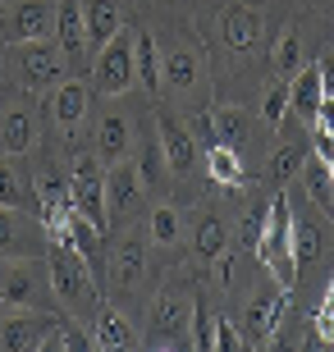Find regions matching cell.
Returning a JSON list of instances; mask_svg holds the SVG:
<instances>
[{
	"label": "cell",
	"instance_id": "1",
	"mask_svg": "<svg viewBox=\"0 0 334 352\" xmlns=\"http://www.w3.org/2000/svg\"><path fill=\"white\" fill-rule=\"evenodd\" d=\"M202 28L211 37L206 46L216 55V87L261 65L266 14L252 10V0H211V14H202Z\"/></svg>",
	"mask_w": 334,
	"mask_h": 352
},
{
	"label": "cell",
	"instance_id": "2",
	"mask_svg": "<svg viewBox=\"0 0 334 352\" xmlns=\"http://www.w3.org/2000/svg\"><path fill=\"white\" fill-rule=\"evenodd\" d=\"M46 274H51V298L65 307L69 316H87L101 307V279L92 274V265L65 243H46Z\"/></svg>",
	"mask_w": 334,
	"mask_h": 352
},
{
	"label": "cell",
	"instance_id": "3",
	"mask_svg": "<svg viewBox=\"0 0 334 352\" xmlns=\"http://www.w3.org/2000/svg\"><path fill=\"white\" fill-rule=\"evenodd\" d=\"M5 69L19 91H51L55 82L69 78V60L51 37L41 41H14L5 51Z\"/></svg>",
	"mask_w": 334,
	"mask_h": 352
},
{
	"label": "cell",
	"instance_id": "4",
	"mask_svg": "<svg viewBox=\"0 0 334 352\" xmlns=\"http://www.w3.org/2000/svg\"><path fill=\"white\" fill-rule=\"evenodd\" d=\"M257 261L266 265V274L275 279V284L293 293V284H298V261H293V206H289V197H284V192L270 197L266 234H261V243H257Z\"/></svg>",
	"mask_w": 334,
	"mask_h": 352
},
{
	"label": "cell",
	"instance_id": "5",
	"mask_svg": "<svg viewBox=\"0 0 334 352\" xmlns=\"http://www.w3.org/2000/svg\"><path fill=\"white\" fill-rule=\"evenodd\" d=\"M193 307H197V298H188L179 288H160L147 302V343L152 348H188Z\"/></svg>",
	"mask_w": 334,
	"mask_h": 352
},
{
	"label": "cell",
	"instance_id": "6",
	"mask_svg": "<svg viewBox=\"0 0 334 352\" xmlns=\"http://www.w3.org/2000/svg\"><path fill=\"white\" fill-rule=\"evenodd\" d=\"M69 201L78 215H87L92 224L110 229V210H105V160L96 151H83L69 165Z\"/></svg>",
	"mask_w": 334,
	"mask_h": 352
},
{
	"label": "cell",
	"instance_id": "7",
	"mask_svg": "<svg viewBox=\"0 0 334 352\" xmlns=\"http://www.w3.org/2000/svg\"><path fill=\"white\" fill-rule=\"evenodd\" d=\"M156 142L165 156V170L174 179H193L202 170V146H197L193 124H183L174 110H156Z\"/></svg>",
	"mask_w": 334,
	"mask_h": 352
},
{
	"label": "cell",
	"instance_id": "8",
	"mask_svg": "<svg viewBox=\"0 0 334 352\" xmlns=\"http://www.w3.org/2000/svg\"><path fill=\"white\" fill-rule=\"evenodd\" d=\"M129 87H138V74H133V32L119 28L115 37L96 51V60H92V91L124 96Z\"/></svg>",
	"mask_w": 334,
	"mask_h": 352
},
{
	"label": "cell",
	"instance_id": "9",
	"mask_svg": "<svg viewBox=\"0 0 334 352\" xmlns=\"http://www.w3.org/2000/svg\"><path fill=\"white\" fill-rule=\"evenodd\" d=\"M46 138V124H41V110L28 96H14V101L0 105V151L5 156H32Z\"/></svg>",
	"mask_w": 334,
	"mask_h": 352
},
{
	"label": "cell",
	"instance_id": "10",
	"mask_svg": "<svg viewBox=\"0 0 334 352\" xmlns=\"http://www.w3.org/2000/svg\"><path fill=\"white\" fill-rule=\"evenodd\" d=\"M46 293H51V274L37 265V256L0 261V302L5 307H41Z\"/></svg>",
	"mask_w": 334,
	"mask_h": 352
},
{
	"label": "cell",
	"instance_id": "11",
	"mask_svg": "<svg viewBox=\"0 0 334 352\" xmlns=\"http://www.w3.org/2000/svg\"><path fill=\"white\" fill-rule=\"evenodd\" d=\"M55 325L60 320L51 311H41V307H5L0 311V348L5 352H37V348H46Z\"/></svg>",
	"mask_w": 334,
	"mask_h": 352
},
{
	"label": "cell",
	"instance_id": "12",
	"mask_svg": "<svg viewBox=\"0 0 334 352\" xmlns=\"http://www.w3.org/2000/svg\"><path fill=\"white\" fill-rule=\"evenodd\" d=\"M284 293H289V288H280L270 274H266V284L252 288V298H247V307H243V320H238L247 348L270 343V334L280 329V316H284V307H289V298H284Z\"/></svg>",
	"mask_w": 334,
	"mask_h": 352
},
{
	"label": "cell",
	"instance_id": "13",
	"mask_svg": "<svg viewBox=\"0 0 334 352\" xmlns=\"http://www.w3.org/2000/svg\"><path fill=\"white\" fill-rule=\"evenodd\" d=\"M206 82V60H202V46L193 41H174L165 55H160V87L174 91L179 101H193Z\"/></svg>",
	"mask_w": 334,
	"mask_h": 352
},
{
	"label": "cell",
	"instance_id": "14",
	"mask_svg": "<svg viewBox=\"0 0 334 352\" xmlns=\"http://www.w3.org/2000/svg\"><path fill=\"white\" fill-rule=\"evenodd\" d=\"M55 37V0H10V10L0 14V41H41Z\"/></svg>",
	"mask_w": 334,
	"mask_h": 352
},
{
	"label": "cell",
	"instance_id": "15",
	"mask_svg": "<svg viewBox=\"0 0 334 352\" xmlns=\"http://www.w3.org/2000/svg\"><path fill=\"white\" fill-rule=\"evenodd\" d=\"M105 284L119 293H138L147 284V229H133L105 252Z\"/></svg>",
	"mask_w": 334,
	"mask_h": 352
},
{
	"label": "cell",
	"instance_id": "16",
	"mask_svg": "<svg viewBox=\"0 0 334 352\" xmlns=\"http://www.w3.org/2000/svg\"><path fill=\"white\" fill-rule=\"evenodd\" d=\"M10 256H46V229L32 210L0 206V261Z\"/></svg>",
	"mask_w": 334,
	"mask_h": 352
},
{
	"label": "cell",
	"instance_id": "17",
	"mask_svg": "<svg viewBox=\"0 0 334 352\" xmlns=\"http://www.w3.org/2000/svg\"><path fill=\"white\" fill-rule=\"evenodd\" d=\"M206 142H225L233 146V151H243L247 142H252V115H247L243 105H211V110H202V119H197V129Z\"/></svg>",
	"mask_w": 334,
	"mask_h": 352
},
{
	"label": "cell",
	"instance_id": "18",
	"mask_svg": "<svg viewBox=\"0 0 334 352\" xmlns=\"http://www.w3.org/2000/svg\"><path fill=\"white\" fill-rule=\"evenodd\" d=\"M142 197H147V183H142V174H138L133 160L105 165V210H110V220H129V215H138Z\"/></svg>",
	"mask_w": 334,
	"mask_h": 352
},
{
	"label": "cell",
	"instance_id": "19",
	"mask_svg": "<svg viewBox=\"0 0 334 352\" xmlns=\"http://www.w3.org/2000/svg\"><path fill=\"white\" fill-rule=\"evenodd\" d=\"M87 101H92V87H87V82L65 78V82H55L51 96H46V115H51V124L65 133V138H74L78 124L87 119Z\"/></svg>",
	"mask_w": 334,
	"mask_h": 352
},
{
	"label": "cell",
	"instance_id": "20",
	"mask_svg": "<svg viewBox=\"0 0 334 352\" xmlns=\"http://www.w3.org/2000/svg\"><path fill=\"white\" fill-rule=\"evenodd\" d=\"M92 151L105 160V165H115V160H129L133 156V119L124 110H110V115L96 119V129H92Z\"/></svg>",
	"mask_w": 334,
	"mask_h": 352
},
{
	"label": "cell",
	"instance_id": "21",
	"mask_svg": "<svg viewBox=\"0 0 334 352\" xmlns=\"http://www.w3.org/2000/svg\"><path fill=\"white\" fill-rule=\"evenodd\" d=\"M55 46L65 51L69 65L87 60V28H83V0H55Z\"/></svg>",
	"mask_w": 334,
	"mask_h": 352
},
{
	"label": "cell",
	"instance_id": "22",
	"mask_svg": "<svg viewBox=\"0 0 334 352\" xmlns=\"http://www.w3.org/2000/svg\"><path fill=\"white\" fill-rule=\"evenodd\" d=\"M202 165H206V179L211 183H220V188H247V165H243V151H233V146H225V142H206L202 146Z\"/></svg>",
	"mask_w": 334,
	"mask_h": 352
},
{
	"label": "cell",
	"instance_id": "23",
	"mask_svg": "<svg viewBox=\"0 0 334 352\" xmlns=\"http://www.w3.org/2000/svg\"><path fill=\"white\" fill-rule=\"evenodd\" d=\"M188 243H193L197 261H216L220 252L229 248V224H225V215H220L216 206H202L193 215V234H188Z\"/></svg>",
	"mask_w": 334,
	"mask_h": 352
},
{
	"label": "cell",
	"instance_id": "24",
	"mask_svg": "<svg viewBox=\"0 0 334 352\" xmlns=\"http://www.w3.org/2000/svg\"><path fill=\"white\" fill-rule=\"evenodd\" d=\"M92 343L96 348H142V339H138V329L129 325V316L124 311H115V307H96L92 311Z\"/></svg>",
	"mask_w": 334,
	"mask_h": 352
},
{
	"label": "cell",
	"instance_id": "25",
	"mask_svg": "<svg viewBox=\"0 0 334 352\" xmlns=\"http://www.w3.org/2000/svg\"><path fill=\"white\" fill-rule=\"evenodd\" d=\"M325 101V87H321V74L316 69H298L293 74V87H289V115L307 129V124H316V110H321Z\"/></svg>",
	"mask_w": 334,
	"mask_h": 352
},
{
	"label": "cell",
	"instance_id": "26",
	"mask_svg": "<svg viewBox=\"0 0 334 352\" xmlns=\"http://www.w3.org/2000/svg\"><path fill=\"white\" fill-rule=\"evenodd\" d=\"M83 28H87V51H101L105 41L124 28L119 0H87V5H83Z\"/></svg>",
	"mask_w": 334,
	"mask_h": 352
},
{
	"label": "cell",
	"instance_id": "27",
	"mask_svg": "<svg viewBox=\"0 0 334 352\" xmlns=\"http://www.w3.org/2000/svg\"><path fill=\"white\" fill-rule=\"evenodd\" d=\"M147 243H152L156 252H174L183 243V215L174 201H156L152 210H147Z\"/></svg>",
	"mask_w": 334,
	"mask_h": 352
},
{
	"label": "cell",
	"instance_id": "28",
	"mask_svg": "<svg viewBox=\"0 0 334 352\" xmlns=\"http://www.w3.org/2000/svg\"><path fill=\"white\" fill-rule=\"evenodd\" d=\"M0 206H19L37 215V192H32V179L19 170V156H5L0 151Z\"/></svg>",
	"mask_w": 334,
	"mask_h": 352
},
{
	"label": "cell",
	"instance_id": "29",
	"mask_svg": "<svg viewBox=\"0 0 334 352\" xmlns=\"http://www.w3.org/2000/svg\"><path fill=\"white\" fill-rule=\"evenodd\" d=\"M298 129H302V124L293 119V133H289V138L275 146V156H270V179H275V183L298 179V174H302V160L311 156V142H307V138H302Z\"/></svg>",
	"mask_w": 334,
	"mask_h": 352
},
{
	"label": "cell",
	"instance_id": "30",
	"mask_svg": "<svg viewBox=\"0 0 334 352\" xmlns=\"http://www.w3.org/2000/svg\"><path fill=\"white\" fill-rule=\"evenodd\" d=\"M133 74H138V87L147 96L160 91V51H156L152 32H133Z\"/></svg>",
	"mask_w": 334,
	"mask_h": 352
},
{
	"label": "cell",
	"instance_id": "31",
	"mask_svg": "<svg viewBox=\"0 0 334 352\" xmlns=\"http://www.w3.org/2000/svg\"><path fill=\"white\" fill-rule=\"evenodd\" d=\"M270 69H275V78H289L302 69V37H298V28H284L275 46H270Z\"/></svg>",
	"mask_w": 334,
	"mask_h": 352
},
{
	"label": "cell",
	"instance_id": "32",
	"mask_svg": "<svg viewBox=\"0 0 334 352\" xmlns=\"http://www.w3.org/2000/svg\"><path fill=\"white\" fill-rule=\"evenodd\" d=\"M298 179L307 183V197H311V206H316V210H330V215H334L330 165H325V160H316V156H307V160H302V174H298Z\"/></svg>",
	"mask_w": 334,
	"mask_h": 352
},
{
	"label": "cell",
	"instance_id": "33",
	"mask_svg": "<svg viewBox=\"0 0 334 352\" xmlns=\"http://www.w3.org/2000/svg\"><path fill=\"white\" fill-rule=\"evenodd\" d=\"M87 348H96V343H92V329H83L78 320H60L46 339V352H87Z\"/></svg>",
	"mask_w": 334,
	"mask_h": 352
},
{
	"label": "cell",
	"instance_id": "34",
	"mask_svg": "<svg viewBox=\"0 0 334 352\" xmlns=\"http://www.w3.org/2000/svg\"><path fill=\"white\" fill-rule=\"evenodd\" d=\"M289 87H293L289 78H275L266 87V96H261V124L266 129H280L284 119H289Z\"/></svg>",
	"mask_w": 334,
	"mask_h": 352
},
{
	"label": "cell",
	"instance_id": "35",
	"mask_svg": "<svg viewBox=\"0 0 334 352\" xmlns=\"http://www.w3.org/2000/svg\"><path fill=\"white\" fill-rule=\"evenodd\" d=\"M293 261H298V270L321 261V234H316V224L293 220Z\"/></svg>",
	"mask_w": 334,
	"mask_h": 352
},
{
	"label": "cell",
	"instance_id": "36",
	"mask_svg": "<svg viewBox=\"0 0 334 352\" xmlns=\"http://www.w3.org/2000/svg\"><path fill=\"white\" fill-rule=\"evenodd\" d=\"M188 348H202V352H216V320L206 311V302L193 307V329H188Z\"/></svg>",
	"mask_w": 334,
	"mask_h": 352
},
{
	"label": "cell",
	"instance_id": "37",
	"mask_svg": "<svg viewBox=\"0 0 334 352\" xmlns=\"http://www.w3.org/2000/svg\"><path fill=\"white\" fill-rule=\"evenodd\" d=\"M266 210H270V206L243 210V220H238V248H243V252H257L261 234H266Z\"/></svg>",
	"mask_w": 334,
	"mask_h": 352
},
{
	"label": "cell",
	"instance_id": "38",
	"mask_svg": "<svg viewBox=\"0 0 334 352\" xmlns=\"http://www.w3.org/2000/svg\"><path fill=\"white\" fill-rule=\"evenodd\" d=\"M133 165H138V174H142V183H160L165 179V156H160V142H147L142 146V156L133 160Z\"/></svg>",
	"mask_w": 334,
	"mask_h": 352
},
{
	"label": "cell",
	"instance_id": "39",
	"mask_svg": "<svg viewBox=\"0 0 334 352\" xmlns=\"http://www.w3.org/2000/svg\"><path fill=\"white\" fill-rule=\"evenodd\" d=\"M216 348H220V352H238V348H247V343H243V329L233 325V320H225V316L216 320Z\"/></svg>",
	"mask_w": 334,
	"mask_h": 352
},
{
	"label": "cell",
	"instance_id": "40",
	"mask_svg": "<svg viewBox=\"0 0 334 352\" xmlns=\"http://www.w3.org/2000/svg\"><path fill=\"white\" fill-rule=\"evenodd\" d=\"M316 74H321V87H325V96H334V51H325V55H321V65H316Z\"/></svg>",
	"mask_w": 334,
	"mask_h": 352
},
{
	"label": "cell",
	"instance_id": "41",
	"mask_svg": "<svg viewBox=\"0 0 334 352\" xmlns=\"http://www.w3.org/2000/svg\"><path fill=\"white\" fill-rule=\"evenodd\" d=\"M316 14H325V19H334V0H307Z\"/></svg>",
	"mask_w": 334,
	"mask_h": 352
},
{
	"label": "cell",
	"instance_id": "42",
	"mask_svg": "<svg viewBox=\"0 0 334 352\" xmlns=\"http://www.w3.org/2000/svg\"><path fill=\"white\" fill-rule=\"evenodd\" d=\"M325 165H330V188H334V160H325Z\"/></svg>",
	"mask_w": 334,
	"mask_h": 352
},
{
	"label": "cell",
	"instance_id": "43",
	"mask_svg": "<svg viewBox=\"0 0 334 352\" xmlns=\"http://www.w3.org/2000/svg\"><path fill=\"white\" fill-rule=\"evenodd\" d=\"M0 311H5V302H0Z\"/></svg>",
	"mask_w": 334,
	"mask_h": 352
},
{
	"label": "cell",
	"instance_id": "44",
	"mask_svg": "<svg viewBox=\"0 0 334 352\" xmlns=\"http://www.w3.org/2000/svg\"><path fill=\"white\" fill-rule=\"evenodd\" d=\"M0 5H10V0H0Z\"/></svg>",
	"mask_w": 334,
	"mask_h": 352
}]
</instances>
